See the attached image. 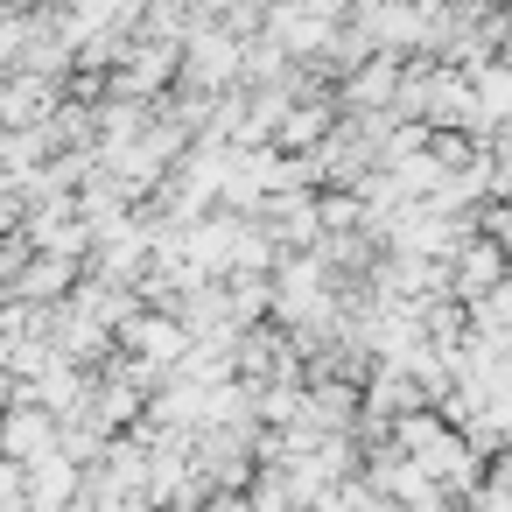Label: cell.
<instances>
[{
    "instance_id": "1",
    "label": "cell",
    "mask_w": 512,
    "mask_h": 512,
    "mask_svg": "<svg viewBox=\"0 0 512 512\" xmlns=\"http://www.w3.org/2000/svg\"><path fill=\"white\" fill-rule=\"evenodd\" d=\"M36 498H64V463H36Z\"/></svg>"
},
{
    "instance_id": "2",
    "label": "cell",
    "mask_w": 512,
    "mask_h": 512,
    "mask_svg": "<svg viewBox=\"0 0 512 512\" xmlns=\"http://www.w3.org/2000/svg\"><path fill=\"white\" fill-rule=\"evenodd\" d=\"M36 435H43V428H36V421H8V449H29V442H36Z\"/></svg>"
},
{
    "instance_id": "3",
    "label": "cell",
    "mask_w": 512,
    "mask_h": 512,
    "mask_svg": "<svg viewBox=\"0 0 512 512\" xmlns=\"http://www.w3.org/2000/svg\"><path fill=\"white\" fill-rule=\"evenodd\" d=\"M8 498H15V477H8V470H0V505H8Z\"/></svg>"
}]
</instances>
